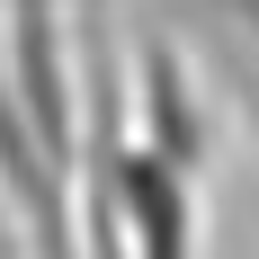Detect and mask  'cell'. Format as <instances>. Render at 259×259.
<instances>
[{"label": "cell", "mask_w": 259, "mask_h": 259, "mask_svg": "<svg viewBox=\"0 0 259 259\" xmlns=\"http://www.w3.org/2000/svg\"><path fill=\"white\" fill-rule=\"evenodd\" d=\"M0 90L36 143L80 170V54H72V0H0Z\"/></svg>", "instance_id": "1"}, {"label": "cell", "mask_w": 259, "mask_h": 259, "mask_svg": "<svg viewBox=\"0 0 259 259\" xmlns=\"http://www.w3.org/2000/svg\"><path fill=\"white\" fill-rule=\"evenodd\" d=\"M125 107H134V143L188 179H206L214 161V107H206V72L188 63L170 36H143L125 63Z\"/></svg>", "instance_id": "2"}, {"label": "cell", "mask_w": 259, "mask_h": 259, "mask_svg": "<svg viewBox=\"0 0 259 259\" xmlns=\"http://www.w3.org/2000/svg\"><path fill=\"white\" fill-rule=\"evenodd\" d=\"M214 80L233 90V107L250 116V134H259V54L241 45V36H214Z\"/></svg>", "instance_id": "3"}, {"label": "cell", "mask_w": 259, "mask_h": 259, "mask_svg": "<svg viewBox=\"0 0 259 259\" xmlns=\"http://www.w3.org/2000/svg\"><path fill=\"white\" fill-rule=\"evenodd\" d=\"M214 18H224V36H241L259 54V0H214Z\"/></svg>", "instance_id": "4"}]
</instances>
